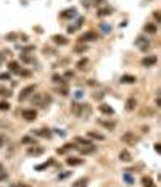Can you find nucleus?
Wrapping results in <instances>:
<instances>
[{
    "instance_id": "nucleus-42",
    "label": "nucleus",
    "mask_w": 161,
    "mask_h": 187,
    "mask_svg": "<svg viewBox=\"0 0 161 187\" xmlns=\"http://www.w3.org/2000/svg\"><path fill=\"white\" fill-rule=\"evenodd\" d=\"M6 39H8V40H16L18 39V34H8V35H6Z\"/></svg>"
},
{
    "instance_id": "nucleus-46",
    "label": "nucleus",
    "mask_w": 161,
    "mask_h": 187,
    "mask_svg": "<svg viewBox=\"0 0 161 187\" xmlns=\"http://www.w3.org/2000/svg\"><path fill=\"white\" fill-rule=\"evenodd\" d=\"M76 29H78V27H76V26H68V32H69V34L76 32Z\"/></svg>"
},
{
    "instance_id": "nucleus-26",
    "label": "nucleus",
    "mask_w": 161,
    "mask_h": 187,
    "mask_svg": "<svg viewBox=\"0 0 161 187\" xmlns=\"http://www.w3.org/2000/svg\"><path fill=\"white\" fill-rule=\"evenodd\" d=\"M87 63H89V58H81L79 61H78V64H76V66H78V69H86V66H87Z\"/></svg>"
},
{
    "instance_id": "nucleus-43",
    "label": "nucleus",
    "mask_w": 161,
    "mask_h": 187,
    "mask_svg": "<svg viewBox=\"0 0 161 187\" xmlns=\"http://www.w3.org/2000/svg\"><path fill=\"white\" fill-rule=\"evenodd\" d=\"M58 92L61 94V95H68V87H60Z\"/></svg>"
},
{
    "instance_id": "nucleus-20",
    "label": "nucleus",
    "mask_w": 161,
    "mask_h": 187,
    "mask_svg": "<svg viewBox=\"0 0 161 187\" xmlns=\"http://www.w3.org/2000/svg\"><path fill=\"white\" fill-rule=\"evenodd\" d=\"M142 185L143 187H156L153 177H150V176H142Z\"/></svg>"
},
{
    "instance_id": "nucleus-49",
    "label": "nucleus",
    "mask_w": 161,
    "mask_h": 187,
    "mask_svg": "<svg viewBox=\"0 0 161 187\" xmlns=\"http://www.w3.org/2000/svg\"><path fill=\"white\" fill-rule=\"evenodd\" d=\"M65 76H66V77H73V73H71V71H66Z\"/></svg>"
},
{
    "instance_id": "nucleus-35",
    "label": "nucleus",
    "mask_w": 161,
    "mask_h": 187,
    "mask_svg": "<svg viewBox=\"0 0 161 187\" xmlns=\"http://www.w3.org/2000/svg\"><path fill=\"white\" fill-rule=\"evenodd\" d=\"M153 18H155L156 23H161V13L156 10V11H153Z\"/></svg>"
},
{
    "instance_id": "nucleus-6",
    "label": "nucleus",
    "mask_w": 161,
    "mask_h": 187,
    "mask_svg": "<svg viewBox=\"0 0 161 187\" xmlns=\"http://www.w3.org/2000/svg\"><path fill=\"white\" fill-rule=\"evenodd\" d=\"M21 116H23V119L24 121H36V118H37V111L36 110H32V108H26V110H23L21 111Z\"/></svg>"
},
{
    "instance_id": "nucleus-36",
    "label": "nucleus",
    "mask_w": 161,
    "mask_h": 187,
    "mask_svg": "<svg viewBox=\"0 0 161 187\" xmlns=\"http://www.w3.org/2000/svg\"><path fill=\"white\" fill-rule=\"evenodd\" d=\"M52 79H53V82H57V84H61V82H63V77H61L60 74H53Z\"/></svg>"
},
{
    "instance_id": "nucleus-15",
    "label": "nucleus",
    "mask_w": 161,
    "mask_h": 187,
    "mask_svg": "<svg viewBox=\"0 0 161 187\" xmlns=\"http://www.w3.org/2000/svg\"><path fill=\"white\" fill-rule=\"evenodd\" d=\"M74 16H76V8H66V10H63L60 13V18H63V19L74 18Z\"/></svg>"
},
{
    "instance_id": "nucleus-21",
    "label": "nucleus",
    "mask_w": 161,
    "mask_h": 187,
    "mask_svg": "<svg viewBox=\"0 0 161 187\" xmlns=\"http://www.w3.org/2000/svg\"><path fill=\"white\" fill-rule=\"evenodd\" d=\"M143 31H145L147 34H156L158 27H156V24H153V23H147V24L143 26Z\"/></svg>"
},
{
    "instance_id": "nucleus-31",
    "label": "nucleus",
    "mask_w": 161,
    "mask_h": 187,
    "mask_svg": "<svg viewBox=\"0 0 161 187\" xmlns=\"http://www.w3.org/2000/svg\"><path fill=\"white\" fill-rule=\"evenodd\" d=\"M8 110H10L8 102H0V111H8Z\"/></svg>"
},
{
    "instance_id": "nucleus-30",
    "label": "nucleus",
    "mask_w": 161,
    "mask_h": 187,
    "mask_svg": "<svg viewBox=\"0 0 161 187\" xmlns=\"http://www.w3.org/2000/svg\"><path fill=\"white\" fill-rule=\"evenodd\" d=\"M23 143H31V145H36V140H34L32 137H29V135H26V137H23V140H21Z\"/></svg>"
},
{
    "instance_id": "nucleus-18",
    "label": "nucleus",
    "mask_w": 161,
    "mask_h": 187,
    "mask_svg": "<svg viewBox=\"0 0 161 187\" xmlns=\"http://www.w3.org/2000/svg\"><path fill=\"white\" fill-rule=\"evenodd\" d=\"M121 82L123 84H135L137 82V77L132 76V74H123L121 76Z\"/></svg>"
},
{
    "instance_id": "nucleus-48",
    "label": "nucleus",
    "mask_w": 161,
    "mask_h": 187,
    "mask_svg": "<svg viewBox=\"0 0 161 187\" xmlns=\"http://www.w3.org/2000/svg\"><path fill=\"white\" fill-rule=\"evenodd\" d=\"M102 2H105V0H94V5H95V6H100Z\"/></svg>"
},
{
    "instance_id": "nucleus-34",
    "label": "nucleus",
    "mask_w": 161,
    "mask_h": 187,
    "mask_svg": "<svg viewBox=\"0 0 161 187\" xmlns=\"http://www.w3.org/2000/svg\"><path fill=\"white\" fill-rule=\"evenodd\" d=\"M68 176H71V171H66V172H61V174H58V181H63V179H66Z\"/></svg>"
},
{
    "instance_id": "nucleus-17",
    "label": "nucleus",
    "mask_w": 161,
    "mask_h": 187,
    "mask_svg": "<svg viewBox=\"0 0 161 187\" xmlns=\"http://www.w3.org/2000/svg\"><path fill=\"white\" fill-rule=\"evenodd\" d=\"M119 160L121 161H124V163H131L132 161V155H131V152L129 150H121V153H119Z\"/></svg>"
},
{
    "instance_id": "nucleus-25",
    "label": "nucleus",
    "mask_w": 161,
    "mask_h": 187,
    "mask_svg": "<svg viewBox=\"0 0 161 187\" xmlns=\"http://www.w3.org/2000/svg\"><path fill=\"white\" fill-rule=\"evenodd\" d=\"M74 142H78L81 143V145H89V143H92L87 137H81V135H78V137H74Z\"/></svg>"
},
{
    "instance_id": "nucleus-33",
    "label": "nucleus",
    "mask_w": 161,
    "mask_h": 187,
    "mask_svg": "<svg viewBox=\"0 0 161 187\" xmlns=\"http://www.w3.org/2000/svg\"><path fill=\"white\" fill-rule=\"evenodd\" d=\"M100 27H102V31H103L105 34H108V32L111 31V26H110V24H107V23H103V24H100Z\"/></svg>"
},
{
    "instance_id": "nucleus-3",
    "label": "nucleus",
    "mask_w": 161,
    "mask_h": 187,
    "mask_svg": "<svg viewBox=\"0 0 161 187\" xmlns=\"http://www.w3.org/2000/svg\"><path fill=\"white\" fill-rule=\"evenodd\" d=\"M121 142H124L126 145H135V143L140 142V137H139V135H135V132L127 131V132H124V134L121 135Z\"/></svg>"
},
{
    "instance_id": "nucleus-24",
    "label": "nucleus",
    "mask_w": 161,
    "mask_h": 187,
    "mask_svg": "<svg viewBox=\"0 0 161 187\" xmlns=\"http://www.w3.org/2000/svg\"><path fill=\"white\" fill-rule=\"evenodd\" d=\"M99 123H100L103 127H107V129H115V127H116V123H115V121H105V119H99Z\"/></svg>"
},
{
    "instance_id": "nucleus-50",
    "label": "nucleus",
    "mask_w": 161,
    "mask_h": 187,
    "mask_svg": "<svg viewBox=\"0 0 161 187\" xmlns=\"http://www.w3.org/2000/svg\"><path fill=\"white\" fill-rule=\"evenodd\" d=\"M2 171H5V169H3V164L0 163V172H2Z\"/></svg>"
},
{
    "instance_id": "nucleus-28",
    "label": "nucleus",
    "mask_w": 161,
    "mask_h": 187,
    "mask_svg": "<svg viewBox=\"0 0 161 187\" xmlns=\"http://www.w3.org/2000/svg\"><path fill=\"white\" fill-rule=\"evenodd\" d=\"M0 95H2V97H10L11 92L6 89V87H3V85H0Z\"/></svg>"
},
{
    "instance_id": "nucleus-44",
    "label": "nucleus",
    "mask_w": 161,
    "mask_h": 187,
    "mask_svg": "<svg viewBox=\"0 0 161 187\" xmlns=\"http://www.w3.org/2000/svg\"><path fill=\"white\" fill-rule=\"evenodd\" d=\"M103 95H105L103 92H99V94H94V98H95V100H100V98H103Z\"/></svg>"
},
{
    "instance_id": "nucleus-13",
    "label": "nucleus",
    "mask_w": 161,
    "mask_h": 187,
    "mask_svg": "<svg viewBox=\"0 0 161 187\" xmlns=\"http://www.w3.org/2000/svg\"><path fill=\"white\" fill-rule=\"evenodd\" d=\"M137 106V100L135 97H129L127 100H126V111H134Z\"/></svg>"
},
{
    "instance_id": "nucleus-40",
    "label": "nucleus",
    "mask_w": 161,
    "mask_h": 187,
    "mask_svg": "<svg viewBox=\"0 0 161 187\" xmlns=\"http://www.w3.org/2000/svg\"><path fill=\"white\" fill-rule=\"evenodd\" d=\"M86 48H87L86 45H82V44H78V45H76V48H74V50H76V52H84V50H86Z\"/></svg>"
},
{
    "instance_id": "nucleus-14",
    "label": "nucleus",
    "mask_w": 161,
    "mask_h": 187,
    "mask_svg": "<svg viewBox=\"0 0 161 187\" xmlns=\"http://www.w3.org/2000/svg\"><path fill=\"white\" fill-rule=\"evenodd\" d=\"M82 163H84L82 158H76V156H69V158H66V164H68V166H81Z\"/></svg>"
},
{
    "instance_id": "nucleus-41",
    "label": "nucleus",
    "mask_w": 161,
    "mask_h": 187,
    "mask_svg": "<svg viewBox=\"0 0 161 187\" xmlns=\"http://www.w3.org/2000/svg\"><path fill=\"white\" fill-rule=\"evenodd\" d=\"M5 143H6V137H5L3 134H0V147H3Z\"/></svg>"
},
{
    "instance_id": "nucleus-27",
    "label": "nucleus",
    "mask_w": 161,
    "mask_h": 187,
    "mask_svg": "<svg viewBox=\"0 0 161 187\" xmlns=\"http://www.w3.org/2000/svg\"><path fill=\"white\" fill-rule=\"evenodd\" d=\"M52 163H53V160H48L47 163H42V164H37V166H36V169H37V171H42V169H45V168H48V166H50Z\"/></svg>"
},
{
    "instance_id": "nucleus-1",
    "label": "nucleus",
    "mask_w": 161,
    "mask_h": 187,
    "mask_svg": "<svg viewBox=\"0 0 161 187\" xmlns=\"http://www.w3.org/2000/svg\"><path fill=\"white\" fill-rule=\"evenodd\" d=\"M71 113L74 116L79 118H89L92 114V108L89 103H79V102H73L71 103Z\"/></svg>"
},
{
    "instance_id": "nucleus-12",
    "label": "nucleus",
    "mask_w": 161,
    "mask_h": 187,
    "mask_svg": "<svg viewBox=\"0 0 161 187\" xmlns=\"http://www.w3.org/2000/svg\"><path fill=\"white\" fill-rule=\"evenodd\" d=\"M52 40H53L57 45H61V47H63V45H68V42H69V40L65 37V35H61V34H55L53 37H52Z\"/></svg>"
},
{
    "instance_id": "nucleus-19",
    "label": "nucleus",
    "mask_w": 161,
    "mask_h": 187,
    "mask_svg": "<svg viewBox=\"0 0 161 187\" xmlns=\"http://www.w3.org/2000/svg\"><path fill=\"white\" fill-rule=\"evenodd\" d=\"M97 150V145H92V143H89V145H84L81 148V153L82 155H90V153H94Z\"/></svg>"
},
{
    "instance_id": "nucleus-5",
    "label": "nucleus",
    "mask_w": 161,
    "mask_h": 187,
    "mask_svg": "<svg viewBox=\"0 0 161 187\" xmlns=\"http://www.w3.org/2000/svg\"><path fill=\"white\" fill-rule=\"evenodd\" d=\"M99 39V34H97L95 31H87L86 34H82L79 40H78V44H84V42H92V40H97Z\"/></svg>"
},
{
    "instance_id": "nucleus-23",
    "label": "nucleus",
    "mask_w": 161,
    "mask_h": 187,
    "mask_svg": "<svg viewBox=\"0 0 161 187\" xmlns=\"http://www.w3.org/2000/svg\"><path fill=\"white\" fill-rule=\"evenodd\" d=\"M8 68H10L11 73H19V71H21V66H19L18 61H10L8 63Z\"/></svg>"
},
{
    "instance_id": "nucleus-47",
    "label": "nucleus",
    "mask_w": 161,
    "mask_h": 187,
    "mask_svg": "<svg viewBox=\"0 0 161 187\" xmlns=\"http://www.w3.org/2000/svg\"><path fill=\"white\" fill-rule=\"evenodd\" d=\"M155 150L156 153H161V143H155Z\"/></svg>"
},
{
    "instance_id": "nucleus-2",
    "label": "nucleus",
    "mask_w": 161,
    "mask_h": 187,
    "mask_svg": "<svg viewBox=\"0 0 161 187\" xmlns=\"http://www.w3.org/2000/svg\"><path fill=\"white\" fill-rule=\"evenodd\" d=\"M52 103V97L48 95V94H34L32 95V105L36 106H42V108H45L47 105Z\"/></svg>"
},
{
    "instance_id": "nucleus-29",
    "label": "nucleus",
    "mask_w": 161,
    "mask_h": 187,
    "mask_svg": "<svg viewBox=\"0 0 161 187\" xmlns=\"http://www.w3.org/2000/svg\"><path fill=\"white\" fill-rule=\"evenodd\" d=\"M87 185V177H84V179H79L76 184H73V187H86Z\"/></svg>"
},
{
    "instance_id": "nucleus-22",
    "label": "nucleus",
    "mask_w": 161,
    "mask_h": 187,
    "mask_svg": "<svg viewBox=\"0 0 161 187\" xmlns=\"http://www.w3.org/2000/svg\"><path fill=\"white\" fill-rule=\"evenodd\" d=\"M87 139H95V140H105V135L95 131H89L87 132Z\"/></svg>"
},
{
    "instance_id": "nucleus-11",
    "label": "nucleus",
    "mask_w": 161,
    "mask_h": 187,
    "mask_svg": "<svg viewBox=\"0 0 161 187\" xmlns=\"http://www.w3.org/2000/svg\"><path fill=\"white\" fill-rule=\"evenodd\" d=\"M34 135H37V137H45V139H50V137H52V132H50V129L42 127V129H37V131H34Z\"/></svg>"
},
{
    "instance_id": "nucleus-38",
    "label": "nucleus",
    "mask_w": 161,
    "mask_h": 187,
    "mask_svg": "<svg viewBox=\"0 0 161 187\" xmlns=\"http://www.w3.org/2000/svg\"><path fill=\"white\" fill-rule=\"evenodd\" d=\"M0 81H10V73H2L0 74Z\"/></svg>"
},
{
    "instance_id": "nucleus-16",
    "label": "nucleus",
    "mask_w": 161,
    "mask_h": 187,
    "mask_svg": "<svg viewBox=\"0 0 161 187\" xmlns=\"http://www.w3.org/2000/svg\"><path fill=\"white\" fill-rule=\"evenodd\" d=\"M99 111L103 113V114H108V116H111V114L115 113L113 106H110V105H107V103H102V105L99 106Z\"/></svg>"
},
{
    "instance_id": "nucleus-39",
    "label": "nucleus",
    "mask_w": 161,
    "mask_h": 187,
    "mask_svg": "<svg viewBox=\"0 0 161 187\" xmlns=\"http://www.w3.org/2000/svg\"><path fill=\"white\" fill-rule=\"evenodd\" d=\"M124 179H126V182H127L129 185H132V184H134V181H132V177L127 174V172H126V174H124Z\"/></svg>"
},
{
    "instance_id": "nucleus-45",
    "label": "nucleus",
    "mask_w": 161,
    "mask_h": 187,
    "mask_svg": "<svg viewBox=\"0 0 161 187\" xmlns=\"http://www.w3.org/2000/svg\"><path fill=\"white\" fill-rule=\"evenodd\" d=\"M6 177H8V174H6L5 171H2V172H0V182H2V181H5Z\"/></svg>"
},
{
    "instance_id": "nucleus-8",
    "label": "nucleus",
    "mask_w": 161,
    "mask_h": 187,
    "mask_svg": "<svg viewBox=\"0 0 161 187\" xmlns=\"http://www.w3.org/2000/svg\"><path fill=\"white\" fill-rule=\"evenodd\" d=\"M135 45L142 50V52H147V50L150 48V44H148V40H147L143 35H139V37L135 39Z\"/></svg>"
},
{
    "instance_id": "nucleus-9",
    "label": "nucleus",
    "mask_w": 161,
    "mask_h": 187,
    "mask_svg": "<svg viewBox=\"0 0 161 187\" xmlns=\"http://www.w3.org/2000/svg\"><path fill=\"white\" fill-rule=\"evenodd\" d=\"M44 152H45V148L40 147V145H37V143L27 148V155H29V156H39V155H42Z\"/></svg>"
},
{
    "instance_id": "nucleus-10",
    "label": "nucleus",
    "mask_w": 161,
    "mask_h": 187,
    "mask_svg": "<svg viewBox=\"0 0 161 187\" xmlns=\"http://www.w3.org/2000/svg\"><path fill=\"white\" fill-rule=\"evenodd\" d=\"M111 13H113V8H111V6H99V8H97V16H100V18L110 16Z\"/></svg>"
},
{
    "instance_id": "nucleus-37",
    "label": "nucleus",
    "mask_w": 161,
    "mask_h": 187,
    "mask_svg": "<svg viewBox=\"0 0 161 187\" xmlns=\"http://www.w3.org/2000/svg\"><path fill=\"white\" fill-rule=\"evenodd\" d=\"M10 187H31V185L24 182H15V184H10Z\"/></svg>"
},
{
    "instance_id": "nucleus-32",
    "label": "nucleus",
    "mask_w": 161,
    "mask_h": 187,
    "mask_svg": "<svg viewBox=\"0 0 161 187\" xmlns=\"http://www.w3.org/2000/svg\"><path fill=\"white\" fill-rule=\"evenodd\" d=\"M19 58H21V61H24V63H27V64H29V63H32V58H31V56H27L26 53L19 55Z\"/></svg>"
},
{
    "instance_id": "nucleus-4",
    "label": "nucleus",
    "mask_w": 161,
    "mask_h": 187,
    "mask_svg": "<svg viewBox=\"0 0 161 187\" xmlns=\"http://www.w3.org/2000/svg\"><path fill=\"white\" fill-rule=\"evenodd\" d=\"M36 87H37L36 84H29V85H26V87H24L23 90L19 92V97H18V100H19V102H23V100H26L27 97L31 95V94H34V90H36Z\"/></svg>"
},
{
    "instance_id": "nucleus-7",
    "label": "nucleus",
    "mask_w": 161,
    "mask_h": 187,
    "mask_svg": "<svg viewBox=\"0 0 161 187\" xmlns=\"http://www.w3.org/2000/svg\"><path fill=\"white\" fill-rule=\"evenodd\" d=\"M158 61V58L155 55H148V56H143L142 58V66L143 68H151V66H155Z\"/></svg>"
}]
</instances>
